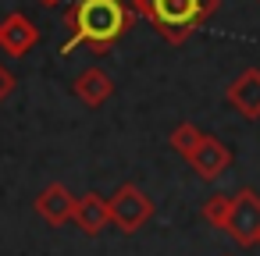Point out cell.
I'll return each instance as SVG.
<instances>
[{"mask_svg": "<svg viewBox=\"0 0 260 256\" xmlns=\"http://www.w3.org/2000/svg\"><path fill=\"white\" fill-rule=\"evenodd\" d=\"M136 25V11L128 0H72L64 11L68 40L61 47V57L86 47L93 54H107L128 29Z\"/></svg>", "mask_w": 260, "mask_h": 256, "instance_id": "6da1fadb", "label": "cell"}, {"mask_svg": "<svg viewBox=\"0 0 260 256\" xmlns=\"http://www.w3.org/2000/svg\"><path fill=\"white\" fill-rule=\"evenodd\" d=\"M128 4L136 18H146L164 43L182 47L217 15L221 0H128Z\"/></svg>", "mask_w": 260, "mask_h": 256, "instance_id": "7a4b0ae2", "label": "cell"}, {"mask_svg": "<svg viewBox=\"0 0 260 256\" xmlns=\"http://www.w3.org/2000/svg\"><path fill=\"white\" fill-rule=\"evenodd\" d=\"M107 210H111V224L125 235H136L139 228H146V221L153 217V199L136 185V181H125L114 189V196L107 199Z\"/></svg>", "mask_w": 260, "mask_h": 256, "instance_id": "3957f363", "label": "cell"}, {"mask_svg": "<svg viewBox=\"0 0 260 256\" xmlns=\"http://www.w3.org/2000/svg\"><path fill=\"white\" fill-rule=\"evenodd\" d=\"M224 235H232V242L242 249L260 242V196L253 189H239L232 196V213H228Z\"/></svg>", "mask_w": 260, "mask_h": 256, "instance_id": "277c9868", "label": "cell"}, {"mask_svg": "<svg viewBox=\"0 0 260 256\" xmlns=\"http://www.w3.org/2000/svg\"><path fill=\"white\" fill-rule=\"evenodd\" d=\"M185 160H189V167L196 171V178L217 181V178L232 167V150H228L217 135H207V132H203V139L196 142V150H192Z\"/></svg>", "mask_w": 260, "mask_h": 256, "instance_id": "5b68a950", "label": "cell"}, {"mask_svg": "<svg viewBox=\"0 0 260 256\" xmlns=\"http://www.w3.org/2000/svg\"><path fill=\"white\" fill-rule=\"evenodd\" d=\"M224 103L246 118V121H260V68H242L232 86L224 89Z\"/></svg>", "mask_w": 260, "mask_h": 256, "instance_id": "8992f818", "label": "cell"}, {"mask_svg": "<svg viewBox=\"0 0 260 256\" xmlns=\"http://www.w3.org/2000/svg\"><path fill=\"white\" fill-rule=\"evenodd\" d=\"M36 43H40V29L32 25L29 15L11 11L4 22H0V50H4L8 57H25Z\"/></svg>", "mask_w": 260, "mask_h": 256, "instance_id": "52a82bcc", "label": "cell"}, {"mask_svg": "<svg viewBox=\"0 0 260 256\" xmlns=\"http://www.w3.org/2000/svg\"><path fill=\"white\" fill-rule=\"evenodd\" d=\"M36 213L50 224V228H61L75 217V196L61 185V181H50L40 196H36Z\"/></svg>", "mask_w": 260, "mask_h": 256, "instance_id": "ba28073f", "label": "cell"}, {"mask_svg": "<svg viewBox=\"0 0 260 256\" xmlns=\"http://www.w3.org/2000/svg\"><path fill=\"white\" fill-rule=\"evenodd\" d=\"M72 93L86 103V107H104L114 93V79L104 71V68H86L79 71V79L72 82Z\"/></svg>", "mask_w": 260, "mask_h": 256, "instance_id": "9c48e42d", "label": "cell"}, {"mask_svg": "<svg viewBox=\"0 0 260 256\" xmlns=\"http://www.w3.org/2000/svg\"><path fill=\"white\" fill-rule=\"evenodd\" d=\"M72 221L79 224V231H86V235H100V231L111 224L107 199H104V196H96V192L79 196V199H75V217H72Z\"/></svg>", "mask_w": 260, "mask_h": 256, "instance_id": "30bf717a", "label": "cell"}, {"mask_svg": "<svg viewBox=\"0 0 260 256\" xmlns=\"http://www.w3.org/2000/svg\"><path fill=\"white\" fill-rule=\"evenodd\" d=\"M228 213H232V196H228V192H214V196L203 199V221L214 224L217 231H224Z\"/></svg>", "mask_w": 260, "mask_h": 256, "instance_id": "8fae6325", "label": "cell"}, {"mask_svg": "<svg viewBox=\"0 0 260 256\" xmlns=\"http://www.w3.org/2000/svg\"><path fill=\"white\" fill-rule=\"evenodd\" d=\"M203 139V132L192 125V121H182V125H175L171 128V135H168V146L175 150V153H182V157H189L192 150H196V142Z\"/></svg>", "mask_w": 260, "mask_h": 256, "instance_id": "7c38bea8", "label": "cell"}, {"mask_svg": "<svg viewBox=\"0 0 260 256\" xmlns=\"http://www.w3.org/2000/svg\"><path fill=\"white\" fill-rule=\"evenodd\" d=\"M15 86H18V79H15V71H8L4 64H0V103H4L11 93H15Z\"/></svg>", "mask_w": 260, "mask_h": 256, "instance_id": "4fadbf2b", "label": "cell"}, {"mask_svg": "<svg viewBox=\"0 0 260 256\" xmlns=\"http://www.w3.org/2000/svg\"><path fill=\"white\" fill-rule=\"evenodd\" d=\"M40 4H43V8H57V4H61V0H40Z\"/></svg>", "mask_w": 260, "mask_h": 256, "instance_id": "5bb4252c", "label": "cell"}, {"mask_svg": "<svg viewBox=\"0 0 260 256\" xmlns=\"http://www.w3.org/2000/svg\"><path fill=\"white\" fill-rule=\"evenodd\" d=\"M256 245H260V242H256Z\"/></svg>", "mask_w": 260, "mask_h": 256, "instance_id": "9a60e30c", "label": "cell"}]
</instances>
